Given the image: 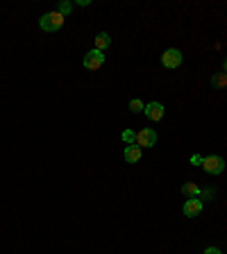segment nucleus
<instances>
[{
  "instance_id": "nucleus-1",
  "label": "nucleus",
  "mask_w": 227,
  "mask_h": 254,
  "mask_svg": "<svg viewBox=\"0 0 227 254\" xmlns=\"http://www.w3.org/2000/svg\"><path fill=\"white\" fill-rule=\"evenodd\" d=\"M61 25H64V16L59 12H50V14H43L39 18V28L46 32H57L61 30Z\"/></svg>"
},
{
  "instance_id": "nucleus-2",
  "label": "nucleus",
  "mask_w": 227,
  "mask_h": 254,
  "mask_svg": "<svg viewBox=\"0 0 227 254\" xmlns=\"http://www.w3.org/2000/svg\"><path fill=\"white\" fill-rule=\"evenodd\" d=\"M202 168L209 175H221L223 170H225V161H223V157H218V154H211V157H204L202 159Z\"/></svg>"
},
{
  "instance_id": "nucleus-3",
  "label": "nucleus",
  "mask_w": 227,
  "mask_h": 254,
  "mask_svg": "<svg viewBox=\"0 0 227 254\" xmlns=\"http://www.w3.org/2000/svg\"><path fill=\"white\" fill-rule=\"evenodd\" d=\"M102 64H105V55H102L100 50H96V48L84 55V68H89V71H98Z\"/></svg>"
},
{
  "instance_id": "nucleus-4",
  "label": "nucleus",
  "mask_w": 227,
  "mask_h": 254,
  "mask_svg": "<svg viewBox=\"0 0 227 254\" xmlns=\"http://www.w3.org/2000/svg\"><path fill=\"white\" fill-rule=\"evenodd\" d=\"M157 143V132L150 130V127H145V130H141L137 134V145L139 148H152Z\"/></svg>"
},
{
  "instance_id": "nucleus-5",
  "label": "nucleus",
  "mask_w": 227,
  "mask_h": 254,
  "mask_svg": "<svg viewBox=\"0 0 227 254\" xmlns=\"http://www.w3.org/2000/svg\"><path fill=\"white\" fill-rule=\"evenodd\" d=\"M162 64L166 66V68H177V66L182 64V53H179L177 48H168L166 53L162 55Z\"/></svg>"
},
{
  "instance_id": "nucleus-6",
  "label": "nucleus",
  "mask_w": 227,
  "mask_h": 254,
  "mask_svg": "<svg viewBox=\"0 0 227 254\" xmlns=\"http://www.w3.org/2000/svg\"><path fill=\"white\" fill-rule=\"evenodd\" d=\"M202 207H204V202L200 200V198H189V200L184 202V207H182V211H184L186 218H196L198 213L202 211Z\"/></svg>"
},
{
  "instance_id": "nucleus-7",
  "label": "nucleus",
  "mask_w": 227,
  "mask_h": 254,
  "mask_svg": "<svg viewBox=\"0 0 227 254\" xmlns=\"http://www.w3.org/2000/svg\"><path fill=\"white\" fill-rule=\"evenodd\" d=\"M143 113L150 120H162L164 118V105L162 102H150V105H145Z\"/></svg>"
},
{
  "instance_id": "nucleus-8",
  "label": "nucleus",
  "mask_w": 227,
  "mask_h": 254,
  "mask_svg": "<svg viewBox=\"0 0 227 254\" xmlns=\"http://www.w3.org/2000/svg\"><path fill=\"white\" fill-rule=\"evenodd\" d=\"M123 157H125L127 164H137V161L141 159V148H139V145H127Z\"/></svg>"
},
{
  "instance_id": "nucleus-9",
  "label": "nucleus",
  "mask_w": 227,
  "mask_h": 254,
  "mask_svg": "<svg viewBox=\"0 0 227 254\" xmlns=\"http://www.w3.org/2000/svg\"><path fill=\"white\" fill-rule=\"evenodd\" d=\"M112 46V36L107 34V32H100V34L96 36V50H107V48Z\"/></svg>"
},
{
  "instance_id": "nucleus-10",
  "label": "nucleus",
  "mask_w": 227,
  "mask_h": 254,
  "mask_svg": "<svg viewBox=\"0 0 227 254\" xmlns=\"http://www.w3.org/2000/svg\"><path fill=\"white\" fill-rule=\"evenodd\" d=\"M182 193L189 195V198H200V195H202V191H200V186H198V184L189 182V184H184V186H182Z\"/></svg>"
},
{
  "instance_id": "nucleus-11",
  "label": "nucleus",
  "mask_w": 227,
  "mask_h": 254,
  "mask_svg": "<svg viewBox=\"0 0 227 254\" xmlns=\"http://www.w3.org/2000/svg\"><path fill=\"white\" fill-rule=\"evenodd\" d=\"M211 84H214L216 89H225L227 86V73H216V75L211 77Z\"/></svg>"
},
{
  "instance_id": "nucleus-12",
  "label": "nucleus",
  "mask_w": 227,
  "mask_h": 254,
  "mask_svg": "<svg viewBox=\"0 0 227 254\" xmlns=\"http://www.w3.org/2000/svg\"><path fill=\"white\" fill-rule=\"evenodd\" d=\"M143 109H145V105L139 100V98H134V100L130 102V112L132 113H139V112H143Z\"/></svg>"
},
{
  "instance_id": "nucleus-13",
  "label": "nucleus",
  "mask_w": 227,
  "mask_h": 254,
  "mask_svg": "<svg viewBox=\"0 0 227 254\" xmlns=\"http://www.w3.org/2000/svg\"><path fill=\"white\" fill-rule=\"evenodd\" d=\"M120 136H123V141H125V143H130V145H132V141H137V134H134V132H132V130H125V132H123V134H120Z\"/></svg>"
},
{
  "instance_id": "nucleus-14",
  "label": "nucleus",
  "mask_w": 227,
  "mask_h": 254,
  "mask_svg": "<svg viewBox=\"0 0 227 254\" xmlns=\"http://www.w3.org/2000/svg\"><path fill=\"white\" fill-rule=\"evenodd\" d=\"M57 12H59L61 16H66V14H71V12H73V5H71V2H61Z\"/></svg>"
},
{
  "instance_id": "nucleus-15",
  "label": "nucleus",
  "mask_w": 227,
  "mask_h": 254,
  "mask_svg": "<svg viewBox=\"0 0 227 254\" xmlns=\"http://www.w3.org/2000/svg\"><path fill=\"white\" fill-rule=\"evenodd\" d=\"M202 159H204V157H200V154H193V157H191V164H193V166H202Z\"/></svg>"
},
{
  "instance_id": "nucleus-16",
  "label": "nucleus",
  "mask_w": 227,
  "mask_h": 254,
  "mask_svg": "<svg viewBox=\"0 0 227 254\" xmlns=\"http://www.w3.org/2000/svg\"><path fill=\"white\" fill-rule=\"evenodd\" d=\"M204 254H223V252L218 248H207V250H204Z\"/></svg>"
},
{
  "instance_id": "nucleus-17",
  "label": "nucleus",
  "mask_w": 227,
  "mask_h": 254,
  "mask_svg": "<svg viewBox=\"0 0 227 254\" xmlns=\"http://www.w3.org/2000/svg\"><path fill=\"white\" fill-rule=\"evenodd\" d=\"M223 73H227V59H225V64H223Z\"/></svg>"
}]
</instances>
